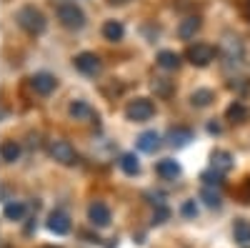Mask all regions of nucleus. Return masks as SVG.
I'll list each match as a JSON object with an SVG mask.
<instances>
[{"label":"nucleus","mask_w":250,"mask_h":248,"mask_svg":"<svg viewBox=\"0 0 250 248\" xmlns=\"http://www.w3.org/2000/svg\"><path fill=\"white\" fill-rule=\"evenodd\" d=\"M15 20H18V25L23 28L25 33H30V35H40L45 30V25H48L45 15L40 13L35 5H23L15 13Z\"/></svg>","instance_id":"nucleus-1"},{"label":"nucleus","mask_w":250,"mask_h":248,"mask_svg":"<svg viewBox=\"0 0 250 248\" xmlns=\"http://www.w3.org/2000/svg\"><path fill=\"white\" fill-rule=\"evenodd\" d=\"M103 35H105V40H110V43H118L125 35V28H123L120 20H105V23H103Z\"/></svg>","instance_id":"nucleus-16"},{"label":"nucleus","mask_w":250,"mask_h":248,"mask_svg":"<svg viewBox=\"0 0 250 248\" xmlns=\"http://www.w3.org/2000/svg\"><path fill=\"white\" fill-rule=\"evenodd\" d=\"M58 20L68 30H80L85 25V13H83L75 3H60L58 5Z\"/></svg>","instance_id":"nucleus-2"},{"label":"nucleus","mask_w":250,"mask_h":248,"mask_svg":"<svg viewBox=\"0 0 250 248\" xmlns=\"http://www.w3.org/2000/svg\"><path fill=\"white\" fill-rule=\"evenodd\" d=\"M68 113H70L75 120H88V118L93 115V111H90V106H88L85 100H73L70 108H68Z\"/></svg>","instance_id":"nucleus-22"},{"label":"nucleus","mask_w":250,"mask_h":248,"mask_svg":"<svg viewBox=\"0 0 250 248\" xmlns=\"http://www.w3.org/2000/svg\"><path fill=\"white\" fill-rule=\"evenodd\" d=\"M120 168H123V173H128V176H138L140 173V163H138L135 153H125L120 158Z\"/></svg>","instance_id":"nucleus-24"},{"label":"nucleus","mask_w":250,"mask_h":248,"mask_svg":"<svg viewBox=\"0 0 250 248\" xmlns=\"http://www.w3.org/2000/svg\"><path fill=\"white\" fill-rule=\"evenodd\" d=\"M245 10H248V15H250V0H245Z\"/></svg>","instance_id":"nucleus-29"},{"label":"nucleus","mask_w":250,"mask_h":248,"mask_svg":"<svg viewBox=\"0 0 250 248\" xmlns=\"http://www.w3.org/2000/svg\"><path fill=\"white\" fill-rule=\"evenodd\" d=\"M213 98H215V93L210 88H200V90H195L190 95V103L198 106V108H205V106H210V103H213Z\"/></svg>","instance_id":"nucleus-23"},{"label":"nucleus","mask_w":250,"mask_h":248,"mask_svg":"<svg viewBox=\"0 0 250 248\" xmlns=\"http://www.w3.org/2000/svg\"><path fill=\"white\" fill-rule=\"evenodd\" d=\"M203 201L210 205V208H218V205H220V193L213 191V185H205V188H203Z\"/></svg>","instance_id":"nucleus-25"},{"label":"nucleus","mask_w":250,"mask_h":248,"mask_svg":"<svg viewBox=\"0 0 250 248\" xmlns=\"http://www.w3.org/2000/svg\"><path fill=\"white\" fill-rule=\"evenodd\" d=\"M155 63H158L163 70H175V68L180 66V55H178L175 50H160Z\"/></svg>","instance_id":"nucleus-18"},{"label":"nucleus","mask_w":250,"mask_h":248,"mask_svg":"<svg viewBox=\"0 0 250 248\" xmlns=\"http://www.w3.org/2000/svg\"><path fill=\"white\" fill-rule=\"evenodd\" d=\"M183 213H185V216H198V208H195V203H193V201H188V203L183 205Z\"/></svg>","instance_id":"nucleus-28"},{"label":"nucleus","mask_w":250,"mask_h":248,"mask_svg":"<svg viewBox=\"0 0 250 248\" xmlns=\"http://www.w3.org/2000/svg\"><path fill=\"white\" fill-rule=\"evenodd\" d=\"M48 153H50V158H55V160L62 163V165H75V163H78L75 148L70 146L68 140H62V138H55V140L48 143Z\"/></svg>","instance_id":"nucleus-3"},{"label":"nucleus","mask_w":250,"mask_h":248,"mask_svg":"<svg viewBox=\"0 0 250 248\" xmlns=\"http://www.w3.org/2000/svg\"><path fill=\"white\" fill-rule=\"evenodd\" d=\"M48 228L55 236H65V233H70V218L62 213V211H53L50 218H48Z\"/></svg>","instance_id":"nucleus-10"},{"label":"nucleus","mask_w":250,"mask_h":248,"mask_svg":"<svg viewBox=\"0 0 250 248\" xmlns=\"http://www.w3.org/2000/svg\"><path fill=\"white\" fill-rule=\"evenodd\" d=\"M233 236H235V241H238L240 248H250V223L243 221V218H238L235 225H233Z\"/></svg>","instance_id":"nucleus-17"},{"label":"nucleus","mask_w":250,"mask_h":248,"mask_svg":"<svg viewBox=\"0 0 250 248\" xmlns=\"http://www.w3.org/2000/svg\"><path fill=\"white\" fill-rule=\"evenodd\" d=\"M200 18L198 15H190V18H185L183 23L178 25V35L183 38V40H190V38H195V33L200 30Z\"/></svg>","instance_id":"nucleus-15"},{"label":"nucleus","mask_w":250,"mask_h":248,"mask_svg":"<svg viewBox=\"0 0 250 248\" xmlns=\"http://www.w3.org/2000/svg\"><path fill=\"white\" fill-rule=\"evenodd\" d=\"M240 198H243V203H248V201H250V178L243 183V188H240Z\"/></svg>","instance_id":"nucleus-27"},{"label":"nucleus","mask_w":250,"mask_h":248,"mask_svg":"<svg viewBox=\"0 0 250 248\" xmlns=\"http://www.w3.org/2000/svg\"><path fill=\"white\" fill-rule=\"evenodd\" d=\"M153 90H155V93H160V95H170V90H173V83H170L168 78H155V83H153Z\"/></svg>","instance_id":"nucleus-26"},{"label":"nucleus","mask_w":250,"mask_h":248,"mask_svg":"<svg viewBox=\"0 0 250 248\" xmlns=\"http://www.w3.org/2000/svg\"><path fill=\"white\" fill-rule=\"evenodd\" d=\"M125 115H128V120H133V123H145V120H150L155 115V106L148 98H135V100L128 103Z\"/></svg>","instance_id":"nucleus-4"},{"label":"nucleus","mask_w":250,"mask_h":248,"mask_svg":"<svg viewBox=\"0 0 250 248\" xmlns=\"http://www.w3.org/2000/svg\"><path fill=\"white\" fill-rule=\"evenodd\" d=\"M190 140H193V131L185 128V126L170 128V133H168V143H170L173 148H183V146H188Z\"/></svg>","instance_id":"nucleus-11"},{"label":"nucleus","mask_w":250,"mask_h":248,"mask_svg":"<svg viewBox=\"0 0 250 248\" xmlns=\"http://www.w3.org/2000/svg\"><path fill=\"white\" fill-rule=\"evenodd\" d=\"M75 68L83 75H98L103 63H100V58L95 53H80V55H75Z\"/></svg>","instance_id":"nucleus-7"},{"label":"nucleus","mask_w":250,"mask_h":248,"mask_svg":"<svg viewBox=\"0 0 250 248\" xmlns=\"http://www.w3.org/2000/svg\"><path fill=\"white\" fill-rule=\"evenodd\" d=\"M138 148H140L143 153H155V151L160 148V135H158L155 131H145V133H140V138H138Z\"/></svg>","instance_id":"nucleus-13"},{"label":"nucleus","mask_w":250,"mask_h":248,"mask_svg":"<svg viewBox=\"0 0 250 248\" xmlns=\"http://www.w3.org/2000/svg\"><path fill=\"white\" fill-rule=\"evenodd\" d=\"M30 86H33V90H35L38 95H50V93L55 90V86H58V80H55V75H50V73H35V75L30 78Z\"/></svg>","instance_id":"nucleus-9"},{"label":"nucleus","mask_w":250,"mask_h":248,"mask_svg":"<svg viewBox=\"0 0 250 248\" xmlns=\"http://www.w3.org/2000/svg\"><path fill=\"white\" fill-rule=\"evenodd\" d=\"M230 168H233V156L228 153V151H215V153H213V171L228 173Z\"/></svg>","instance_id":"nucleus-20"},{"label":"nucleus","mask_w":250,"mask_h":248,"mask_svg":"<svg viewBox=\"0 0 250 248\" xmlns=\"http://www.w3.org/2000/svg\"><path fill=\"white\" fill-rule=\"evenodd\" d=\"M20 143H15V140H5L3 146H0V158H3V163H15L18 158H20Z\"/></svg>","instance_id":"nucleus-21"},{"label":"nucleus","mask_w":250,"mask_h":248,"mask_svg":"<svg viewBox=\"0 0 250 248\" xmlns=\"http://www.w3.org/2000/svg\"><path fill=\"white\" fill-rule=\"evenodd\" d=\"M225 118L230 120V123H245V120L250 118V108L245 106L243 100H235V103H230V106H228Z\"/></svg>","instance_id":"nucleus-12"},{"label":"nucleus","mask_w":250,"mask_h":248,"mask_svg":"<svg viewBox=\"0 0 250 248\" xmlns=\"http://www.w3.org/2000/svg\"><path fill=\"white\" fill-rule=\"evenodd\" d=\"M88 218H90L93 225H98V228H105V225L110 223V218H113V213H110V208L105 203L95 201V203H90V208H88Z\"/></svg>","instance_id":"nucleus-8"},{"label":"nucleus","mask_w":250,"mask_h":248,"mask_svg":"<svg viewBox=\"0 0 250 248\" xmlns=\"http://www.w3.org/2000/svg\"><path fill=\"white\" fill-rule=\"evenodd\" d=\"M243 53H245V48H243L238 35H225L223 38V55H225L228 63H240Z\"/></svg>","instance_id":"nucleus-6"},{"label":"nucleus","mask_w":250,"mask_h":248,"mask_svg":"<svg viewBox=\"0 0 250 248\" xmlns=\"http://www.w3.org/2000/svg\"><path fill=\"white\" fill-rule=\"evenodd\" d=\"M155 173H158L160 178H178V176H180V163L173 160V158H163V160H158V165H155Z\"/></svg>","instance_id":"nucleus-14"},{"label":"nucleus","mask_w":250,"mask_h":248,"mask_svg":"<svg viewBox=\"0 0 250 248\" xmlns=\"http://www.w3.org/2000/svg\"><path fill=\"white\" fill-rule=\"evenodd\" d=\"M28 213V205L23 201H8L5 203V218L8 221H23Z\"/></svg>","instance_id":"nucleus-19"},{"label":"nucleus","mask_w":250,"mask_h":248,"mask_svg":"<svg viewBox=\"0 0 250 248\" xmlns=\"http://www.w3.org/2000/svg\"><path fill=\"white\" fill-rule=\"evenodd\" d=\"M185 58L190 60L193 66L205 68V66H210L213 60H215V48H213V45H208V43H195V45L188 48Z\"/></svg>","instance_id":"nucleus-5"}]
</instances>
